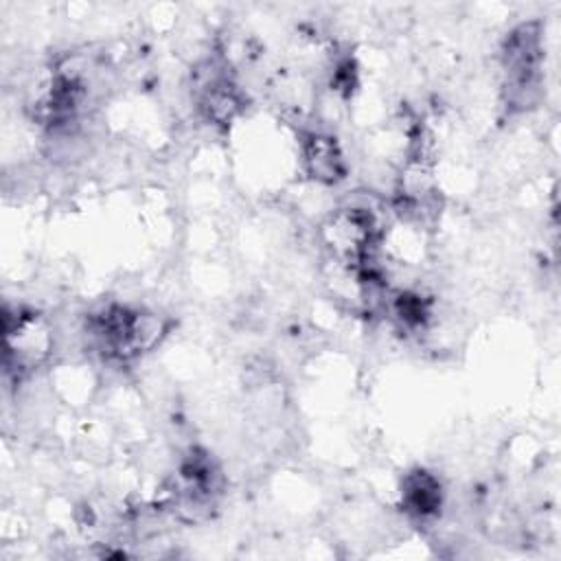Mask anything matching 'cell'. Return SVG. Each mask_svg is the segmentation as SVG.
<instances>
[{
    "instance_id": "6da1fadb",
    "label": "cell",
    "mask_w": 561,
    "mask_h": 561,
    "mask_svg": "<svg viewBox=\"0 0 561 561\" xmlns=\"http://www.w3.org/2000/svg\"><path fill=\"white\" fill-rule=\"evenodd\" d=\"M502 66L508 105L515 110L533 107L541 88V33L537 22L511 31L504 42Z\"/></svg>"
},
{
    "instance_id": "7a4b0ae2",
    "label": "cell",
    "mask_w": 561,
    "mask_h": 561,
    "mask_svg": "<svg viewBox=\"0 0 561 561\" xmlns=\"http://www.w3.org/2000/svg\"><path fill=\"white\" fill-rule=\"evenodd\" d=\"M302 160L311 178L335 184L344 178V160L335 138L311 131L302 138Z\"/></svg>"
},
{
    "instance_id": "3957f363",
    "label": "cell",
    "mask_w": 561,
    "mask_h": 561,
    "mask_svg": "<svg viewBox=\"0 0 561 561\" xmlns=\"http://www.w3.org/2000/svg\"><path fill=\"white\" fill-rule=\"evenodd\" d=\"M401 500H403V508L412 517L416 519L434 517L443 504L440 482L430 471L416 469L403 478Z\"/></svg>"
}]
</instances>
